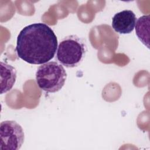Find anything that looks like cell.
<instances>
[{
	"instance_id": "obj_1",
	"label": "cell",
	"mask_w": 150,
	"mask_h": 150,
	"mask_svg": "<svg viewBox=\"0 0 150 150\" xmlns=\"http://www.w3.org/2000/svg\"><path fill=\"white\" fill-rule=\"evenodd\" d=\"M57 39L53 30L44 23L25 26L19 33L16 52L18 56L32 64H42L54 56Z\"/></svg>"
},
{
	"instance_id": "obj_2",
	"label": "cell",
	"mask_w": 150,
	"mask_h": 150,
	"mask_svg": "<svg viewBox=\"0 0 150 150\" xmlns=\"http://www.w3.org/2000/svg\"><path fill=\"white\" fill-rule=\"evenodd\" d=\"M67 74L63 66L56 62H49L41 64L36 73L38 87L48 93H56L63 87Z\"/></svg>"
},
{
	"instance_id": "obj_3",
	"label": "cell",
	"mask_w": 150,
	"mask_h": 150,
	"mask_svg": "<svg viewBox=\"0 0 150 150\" xmlns=\"http://www.w3.org/2000/svg\"><path fill=\"white\" fill-rule=\"evenodd\" d=\"M56 52L57 60L65 67L73 68L83 61L86 52V46L77 36L69 35L62 40Z\"/></svg>"
},
{
	"instance_id": "obj_4",
	"label": "cell",
	"mask_w": 150,
	"mask_h": 150,
	"mask_svg": "<svg viewBox=\"0 0 150 150\" xmlns=\"http://www.w3.org/2000/svg\"><path fill=\"white\" fill-rule=\"evenodd\" d=\"M25 136L22 127L15 121L6 120L0 124V149L18 150L21 148Z\"/></svg>"
},
{
	"instance_id": "obj_5",
	"label": "cell",
	"mask_w": 150,
	"mask_h": 150,
	"mask_svg": "<svg viewBox=\"0 0 150 150\" xmlns=\"http://www.w3.org/2000/svg\"><path fill=\"white\" fill-rule=\"evenodd\" d=\"M137 18L131 10H124L114 15L111 26L114 30L121 34L131 33L135 26Z\"/></svg>"
},
{
	"instance_id": "obj_6",
	"label": "cell",
	"mask_w": 150,
	"mask_h": 150,
	"mask_svg": "<svg viewBox=\"0 0 150 150\" xmlns=\"http://www.w3.org/2000/svg\"><path fill=\"white\" fill-rule=\"evenodd\" d=\"M16 79L15 67L1 62V94L6 93L13 87Z\"/></svg>"
},
{
	"instance_id": "obj_7",
	"label": "cell",
	"mask_w": 150,
	"mask_h": 150,
	"mask_svg": "<svg viewBox=\"0 0 150 150\" xmlns=\"http://www.w3.org/2000/svg\"><path fill=\"white\" fill-rule=\"evenodd\" d=\"M136 35L141 42L149 48V15L140 17L135 23Z\"/></svg>"
}]
</instances>
